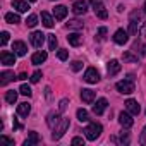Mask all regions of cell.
<instances>
[{
	"label": "cell",
	"mask_w": 146,
	"mask_h": 146,
	"mask_svg": "<svg viewBox=\"0 0 146 146\" xmlns=\"http://www.w3.org/2000/svg\"><path fill=\"white\" fill-rule=\"evenodd\" d=\"M102 131H103L102 124H98V122H91V124L84 129V136H86L88 141H96V139L100 137Z\"/></svg>",
	"instance_id": "1"
},
{
	"label": "cell",
	"mask_w": 146,
	"mask_h": 146,
	"mask_svg": "<svg viewBox=\"0 0 146 146\" xmlns=\"http://www.w3.org/2000/svg\"><path fill=\"white\" fill-rule=\"evenodd\" d=\"M115 88H117L120 93H124V95H131V93H134V78L129 74L127 79L119 81V83L115 84Z\"/></svg>",
	"instance_id": "2"
},
{
	"label": "cell",
	"mask_w": 146,
	"mask_h": 146,
	"mask_svg": "<svg viewBox=\"0 0 146 146\" xmlns=\"http://www.w3.org/2000/svg\"><path fill=\"white\" fill-rule=\"evenodd\" d=\"M69 125H70L69 119H60V122L53 127V134H52V137H53V139H60V137L65 134V131L69 129Z\"/></svg>",
	"instance_id": "3"
},
{
	"label": "cell",
	"mask_w": 146,
	"mask_h": 146,
	"mask_svg": "<svg viewBox=\"0 0 146 146\" xmlns=\"http://www.w3.org/2000/svg\"><path fill=\"white\" fill-rule=\"evenodd\" d=\"M90 2L93 5V11H95L96 17H100V19H107L108 17V12H107V9H105L102 0H90Z\"/></svg>",
	"instance_id": "4"
},
{
	"label": "cell",
	"mask_w": 146,
	"mask_h": 146,
	"mask_svg": "<svg viewBox=\"0 0 146 146\" xmlns=\"http://www.w3.org/2000/svg\"><path fill=\"white\" fill-rule=\"evenodd\" d=\"M84 81L90 83V84H96L100 81V74H98V70L95 67H90L86 72H84Z\"/></svg>",
	"instance_id": "5"
},
{
	"label": "cell",
	"mask_w": 146,
	"mask_h": 146,
	"mask_svg": "<svg viewBox=\"0 0 146 146\" xmlns=\"http://www.w3.org/2000/svg\"><path fill=\"white\" fill-rule=\"evenodd\" d=\"M72 11H74L76 16H84L88 12V4L84 0H76V2L72 4Z\"/></svg>",
	"instance_id": "6"
},
{
	"label": "cell",
	"mask_w": 146,
	"mask_h": 146,
	"mask_svg": "<svg viewBox=\"0 0 146 146\" xmlns=\"http://www.w3.org/2000/svg\"><path fill=\"white\" fill-rule=\"evenodd\" d=\"M113 41H115L117 45H125V43L129 41V33H127L125 29H117L115 35H113Z\"/></svg>",
	"instance_id": "7"
},
{
	"label": "cell",
	"mask_w": 146,
	"mask_h": 146,
	"mask_svg": "<svg viewBox=\"0 0 146 146\" xmlns=\"http://www.w3.org/2000/svg\"><path fill=\"white\" fill-rule=\"evenodd\" d=\"M119 122H120V125H122V127H125V129L132 127V124H134L132 115H131L129 112H120V113H119Z\"/></svg>",
	"instance_id": "8"
},
{
	"label": "cell",
	"mask_w": 146,
	"mask_h": 146,
	"mask_svg": "<svg viewBox=\"0 0 146 146\" xmlns=\"http://www.w3.org/2000/svg\"><path fill=\"white\" fill-rule=\"evenodd\" d=\"M0 60H2L4 65H14L16 64V53H11V52L4 50L0 53Z\"/></svg>",
	"instance_id": "9"
},
{
	"label": "cell",
	"mask_w": 146,
	"mask_h": 146,
	"mask_svg": "<svg viewBox=\"0 0 146 146\" xmlns=\"http://www.w3.org/2000/svg\"><path fill=\"white\" fill-rule=\"evenodd\" d=\"M107 72H108V76H115V74H119V72H120V62L115 60V58H112V60L107 64Z\"/></svg>",
	"instance_id": "10"
},
{
	"label": "cell",
	"mask_w": 146,
	"mask_h": 146,
	"mask_svg": "<svg viewBox=\"0 0 146 146\" xmlns=\"http://www.w3.org/2000/svg\"><path fill=\"white\" fill-rule=\"evenodd\" d=\"M12 50H14V53L19 55V57H24V55L28 53V46H26L24 41H14V43H12Z\"/></svg>",
	"instance_id": "11"
},
{
	"label": "cell",
	"mask_w": 146,
	"mask_h": 146,
	"mask_svg": "<svg viewBox=\"0 0 146 146\" xmlns=\"http://www.w3.org/2000/svg\"><path fill=\"white\" fill-rule=\"evenodd\" d=\"M107 107H108L107 98H100V100H96V105L93 107V113H95V115H102V113L107 110Z\"/></svg>",
	"instance_id": "12"
},
{
	"label": "cell",
	"mask_w": 146,
	"mask_h": 146,
	"mask_svg": "<svg viewBox=\"0 0 146 146\" xmlns=\"http://www.w3.org/2000/svg\"><path fill=\"white\" fill-rule=\"evenodd\" d=\"M125 110H127L131 115H137V113L141 112V107H139V103H137L136 100H132V98H131V100H127V102H125Z\"/></svg>",
	"instance_id": "13"
},
{
	"label": "cell",
	"mask_w": 146,
	"mask_h": 146,
	"mask_svg": "<svg viewBox=\"0 0 146 146\" xmlns=\"http://www.w3.org/2000/svg\"><path fill=\"white\" fill-rule=\"evenodd\" d=\"M43 41H45V35H43L41 31H35V33L31 35V43H33V46L41 48V46H43Z\"/></svg>",
	"instance_id": "14"
},
{
	"label": "cell",
	"mask_w": 146,
	"mask_h": 146,
	"mask_svg": "<svg viewBox=\"0 0 146 146\" xmlns=\"http://www.w3.org/2000/svg\"><path fill=\"white\" fill-rule=\"evenodd\" d=\"M95 98H96V93H95L93 90H83V91H81V100H83L84 103H93Z\"/></svg>",
	"instance_id": "15"
},
{
	"label": "cell",
	"mask_w": 146,
	"mask_h": 146,
	"mask_svg": "<svg viewBox=\"0 0 146 146\" xmlns=\"http://www.w3.org/2000/svg\"><path fill=\"white\" fill-rule=\"evenodd\" d=\"M58 122H60V112H52V113H48L46 125H48L50 129H53V127H55Z\"/></svg>",
	"instance_id": "16"
},
{
	"label": "cell",
	"mask_w": 146,
	"mask_h": 146,
	"mask_svg": "<svg viewBox=\"0 0 146 146\" xmlns=\"http://www.w3.org/2000/svg\"><path fill=\"white\" fill-rule=\"evenodd\" d=\"M53 17H55L57 21L65 19V17H67V7H64V5H57V7L53 9Z\"/></svg>",
	"instance_id": "17"
},
{
	"label": "cell",
	"mask_w": 146,
	"mask_h": 146,
	"mask_svg": "<svg viewBox=\"0 0 146 146\" xmlns=\"http://www.w3.org/2000/svg\"><path fill=\"white\" fill-rule=\"evenodd\" d=\"M12 7H14L17 12H28V11H29V4L24 2V0H14V2H12Z\"/></svg>",
	"instance_id": "18"
},
{
	"label": "cell",
	"mask_w": 146,
	"mask_h": 146,
	"mask_svg": "<svg viewBox=\"0 0 146 146\" xmlns=\"http://www.w3.org/2000/svg\"><path fill=\"white\" fill-rule=\"evenodd\" d=\"M45 60H46V52H43V50L33 53V57H31V62H33L35 65H40V64H43Z\"/></svg>",
	"instance_id": "19"
},
{
	"label": "cell",
	"mask_w": 146,
	"mask_h": 146,
	"mask_svg": "<svg viewBox=\"0 0 146 146\" xmlns=\"http://www.w3.org/2000/svg\"><path fill=\"white\" fill-rule=\"evenodd\" d=\"M0 78H2V79H0V84H2V86H5L7 83H11V81H14V79H16L14 72H11V70H4L2 74H0Z\"/></svg>",
	"instance_id": "20"
},
{
	"label": "cell",
	"mask_w": 146,
	"mask_h": 146,
	"mask_svg": "<svg viewBox=\"0 0 146 146\" xmlns=\"http://www.w3.org/2000/svg\"><path fill=\"white\" fill-rule=\"evenodd\" d=\"M29 112H31V105H29L28 102H23V103L17 105V113H19L21 117H28Z\"/></svg>",
	"instance_id": "21"
},
{
	"label": "cell",
	"mask_w": 146,
	"mask_h": 146,
	"mask_svg": "<svg viewBox=\"0 0 146 146\" xmlns=\"http://www.w3.org/2000/svg\"><path fill=\"white\" fill-rule=\"evenodd\" d=\"M67 40H69V43H70L72 46H79V45L83 43V36H81L79 33H70V35L67 36Z\"/></svg>",
	"instance_id": "22"
},
{
	"label": "cell",
	"mask_w": 146,
	"mask_h": 146,
	"mask_svg": "<svg viewBox=\"0 0 146 146\" xmlns=\"http://www.w3.org/2000/svg\"><path fill=\"white\" fill-rule=\"evenodd\" d=\"M38 143H40V134L35 132V131H31V132H29V137L24 141V146H35V144H38Z\"/></svg>",
	"instance_id": "23"
},
{
	"label": "cell",
	"mask_w": 146,
	"mask_h": 146,
	"mask_svg": "<svg viewBox=\"0 0 146 146\" xmlns=\"http://www.w3.org/2000/svg\"><path fill=\"white\" fill-rule=\"evenodd\" d=\"M41 23H43V26L45 28H53V17L48 14V12H41Z\"/></svg>",
	"instance_id": "24"
},
{
	"label": "cell",
	"mask_w": 146,
	"mask_h": 146,
	"mask_svg": "<svg viewBox=\"0 0 146 146\" xmlns=\"http://www.w3.org/2000/svg\"><path fill=\"white\" fill-rule=\"evenodd\" d=\"M5 21L9 24H17V23H21V17L17 14H14V12H7L5 14Z\"/></svg>",
	"instance_id": "25"
},
{
	"label": "cell",
	"mask_w": 146,
	"mask_h": 146,
	"mask_svg": "<svg viewBox=\"0 0 146 146\" xmlns=\"http://www.w3.org/2000/svg\"><path fill=\"white\" fill-rule=\"evenodd\" d=\"M16 100H17V91L11 90V91H7V93H5V102H7V103L14 105V103H16Z\"/></svg>",
	"instance_id": "26"
},
{
	"label": "cell",
	"mask_w": 146,
	"mask_h": 146,
	"mask_svg": "<svg viewBox=\"0 0 146 146\" xmlns=\"http://www.w3.org/2000/svg\"><path fill=\"white\" fill-rule=\"evenodd\" d=\"M67 28L69 29H83V23L78 21V19H72V21L67 23Z\"/></svg>",
	"instance_id": "27"
},
{
	"label": "cell",
	"mask_w": 146,
	"mask_h": 146,
	"mask_svg": "<svg viewBox=\"0 0 146 146\" xmlns=\"http://www.w3.org/2000/svg\"><path fill=\"white\" fill-rule=\"evenodd\" d=\"M78 119H79L81 122H88V120H90V115H88V112H86L84 108H79V110H78Z\"/></svg>",
	"instance_id": "28"
},
{
	"label": "cell",
	"mask_w": 146,
	"mask_h": 146,
	"mask_svg": "<svg viewBox=\"0 0 146 146\" xmlns=\"http://www.w3.org/2000/svg\"><path fill=\"white\" fill-rule=\"evenodd\" d=\"M57 38H55V35H48V48L50 50H55L57 48Z\"/></svg>",
	"instance_id": "29"
},
{
	"label": "cell",
	"mask_w": 146,
	"mask_h": 146,
	"mask_svg": "<svg viewBox=\"0 0 146 146\" xmlns=\"http://www.w3.org/2000/svg\"><path fill=\"white\" fill-rule=\"evenodd\" d=\"M26 24H28L29 28H35V26L38 24V17H36L35 14H31V16H29L28 19H26Z\"/></svg>",
	"instance_id": "30"
},
{
	"label": "cell",
	"mask_w": 146,
	"mask_h": 146,
	"mask_svg": "<svg viewBox=\"0 0 146 146\" xmlns=\"http://www.w3.org/2000/svg\"><path fill=\"white\" fill-rule=\"evenodd\" d=\"M19 93L24 95V96H31V95H33V91H31V88H29L28 84H23V86L19 88Z\"/></svg>",
	"instance_id": "31"
},
{
	"label": "cell",
	"mask_w": 146,
	"mask_h": 146,
	"mask_svg": "<svg viewBox=\"0 0 146 146\" xmlns=\"http://www.w3.org/2000/svg\"><path fill=\"white\" fill-rule=\"evenodd\" d=\"M122 58H124V62H137V57L132 55V53H129V52H125L122 55Z\"/></svg>",
	"instance_id": "32"
},
{
	"label": "cell",
	"mask_w": 146,
	"mask_h": 146,
	"mask_svg": "<svg viewBox=\"0 0 146 146\" xmlns=\"http://www.w3.org/2000/svg\"><path fill=\"white\" fill-rule=\"evenodd\" d=\"M129 33L131 35H136L137 33V21H132L131 19V23H129Z\"/></svg>",
	"instance_id": "33"
},
{
	"label": "cell",
	"mask_w": 146,
	"mask_h": 146,
	"mask_svg": "<svg viewBox=\"0 0 146 146\" xmlns=\"http://www.w3.org/2000/svg\"><path fill=\"white\" fill-rule=\"evenodd\" d=\"M105 36H107V28H100V29H98V33H96V40L103 41V40H105Z\"/></svg>",
	"instance_id": "34"
},
{
	"label": "cell",
	"mask_w": 146,
	"mask_h": 146,
	"mask_svg": "<svg viewBox=\"0 0 146 146\" xmlns=\"http://www.w3.org/2000/svg\"><path fill=\"white\" fill-rule=\"evenodd\" d=\"M70 67H72V70H76V72H78V70L83 69V62H81V60H74V62L70 64Z\"/></svg>",
	"instance_id": "35"
},
{
	"label": "cell",
	"mask_w": 146,
	"mask_h": 146,
	"mask_svg": "<svg viewBox=\"0 0 146 146\" xmlns=\"http://www.w3.org/2000/svg\"><path fill=\"white\" fill-rule=\"evenodd\" d=\"M57 57H58L60 60H67V57H69V52H67V50H58V52H57Z\"/></svg>",
	"instance_id": "36"
},
{
	"label": "cell",
	"mask_w": 146,
	"mask_h": 146,
	"mask_svg": "<svg viewBox=\"0 0 146 146\" xmlns=\"http://www.w3.org/2000/svg\"><path fill=\"white\" fill-rule=\"evenodd\" d=\"M9 41V33L7 31H2V40H0V43H2V46H5Z\"/></svg>",
	"instance_id": "37"
},
{
	"label": "cell",
	"mask_w": 146,
	"mask_h": 146,
	"mask_svg": "<svg viewBox=\"0 0 146 146\" xmlns=\"http://www.w3.org/2000/svg\"><path fill=\"white\" fill-rule=\"evenodd\" d=\"M40 78H41V72H40V70L33 72V76H31V83H38V81H40Z\"/></svg>",
	"instance_id": "38"
},
{
	"label": "cell",
	"mask_w": 146,
	"mask_h": 146,
	"mask_svg": "<svg viewBox=\"0 0 146 146\" xmlns=\"http://www.w3.org/2000/svg\"><path fill=\"white\" fill-rule=\"evenodd\" d=\"M67 103H69V100H60V105H58V112H64L65 108H67Z\"/></svg>",
	"instance_id": "39"
},
{
	"label": "cell",
	"mask_w": 146,
	"mask_h": 146,
	"mask_svg": "<svg viewBox=\"0 0 146 146\" xmlns=\"http://www.w3.org/2000/svg\"><path fill=\"white\" fill-rule=\"evenodd\" d=\"M72 144H84V139L83 137H74L72 139Z\"/></svg>",
	"instance_id": "40"
},
{
	"label": "cell",
	"mask_w": 146,
	"mask_h": 146,
	"mask_svg": "<svg viewBox=\"0 0 146 146\" xmlns=\"http://www.w3.org/2000/svg\"><path fill=\"white\" fill-rule=\"evenodd\" d=\"M139 35H141L143 38H146V23H143V26H141V31H139Z\"/></svg>",
	"instance_id": "41"
},
{
	"label": "cell",
	"mask_w": 146,
	"mask_h": 146,
	"mask_svg": "<svg viewBox=\"0 0 146 146\" xmlns=\"http://www.w3.org/2000/svg\"><path fill=\"white\" fill-rule=\"evenodd\" d=\"M139 141H141V144H144V143H146V127L143 129V134H141V139H139Z\"/></svg>",
	"instance_id": "42"
},
{
	"label": "cell",
	"mask_w": 146,
	"mask_h": 146,
	"mask_svg": "<svg viewBox=\"0 0 146 146\" xmlns=\"http://www.w3.org/2000/svg\"><path fill=\"white\" fill-rule=\"evenodd\" d=\"M17 79H21V81H24V79H28V74H26V72H21V74L17 76Z\"/></svg>",
	"instance_id": "43"
},
{
	"label": "cell",
	"mask_w": 146,
	"mask_h": 146,
	"mask_svg": "<svg viewBox=\"0 0 146 146\" xmlns=\"http://www.w3.org/2000/svg\"><path fill=\"white\" fill-rule=\"evenodd\" d=\"M2 141H5V143H9V144H14V141L9 139V137H5V136H2Z\"/></svg>",
	"instance_id": "44"
},
{
	"label": "cell",
	"mask_w": 146,
	"mask_h": 146,
	"mask_svg": "<svg viewBox=\"0 0 146 146\" xmlns=\"http://www.w3.org/2000/svg\"><path fill=\"white\" fill-rule=\"evenodd\" d=\"M14 129H21V124H19L16 119H14Z\"/></svg>",
	"instance_id": "45"
},
{
	"label": "cell",
	"mask_w": 146,
	"mask_h": 146,
	"mask_svg": "<svg viewBox=\"0 0 146 146\" xmlns=\"http://www.w3.org/2000/svg\"><path fill=\"white\" fill-rule=\"evenodd\" d=\"M144 14H146V2H144Z\"/></svg>",
	"instance_id": "46"
},
{
	"label": "cell",
	"mask_w": 146,
	"mask_h": 146,
	"mask_svg": "<svg viewBox=\"0 0 146 146\" xmlns=\"http://www.w3.org/2000/svg\"><path fill=\"white\" fill-rule=\"evenodd\" d=\"M28 2H36V0H28Z\"/></svg>",
	"instance_id": "47"
}]
</instances>
